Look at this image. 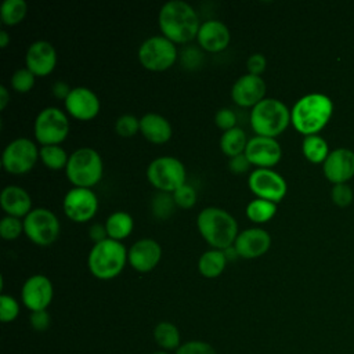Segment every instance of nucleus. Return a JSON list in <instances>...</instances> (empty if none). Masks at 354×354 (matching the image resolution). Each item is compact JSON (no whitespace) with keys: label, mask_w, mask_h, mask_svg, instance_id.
Wrapping results in <instances>:
<instances>
[{"label":"nucleus","mask_w":354,"mask_h":354,"mask_svg":"<svg viewBox=\"0 0 354 354\" xmlns=\"http://www.w3.org/2000/svg\"><path fill=\"white\" fill-rule=\"evenodd\" d=\"M159 28L173 43H185L196 37L201 28L195 8L184 0H169L159 10Z\"/></svg>","instance_id":"obj_1"},{"label":"nucleus","mask_w":354,"mask_h":354,"mask_svg":"<svg viewBox=\"0 0 354 354\" xmlns=\"http://www.w3.org/2000/svg\"><path fill=\"white\" fill-rule=\"evenodd\" d=\"M333 113L332 100L322 93H310L300 97L290 109V123L306 136L321 131Z\"/></svg>","instance_id":"obj_2"},{"label":"nucleus","mask_w":354,"mask_h":354,"mask_svg":"<svg viewBox=\"0 0 354 354\" xmlns=\"http://www.w3.org/2000/svg\"><path fill=\"white\" fill-rule=\"evenodd\" d=\"M196 227L202 238L213 249L220 250L232 246L239 234L234 216L217 206L202 209L196 217Z\"/></svg>","instance_id":"obj_3"},{"label":"nucleus","mask_w":354,"mask_h":354,"mask_svg":"<svg viewBox=\"0 0 354 354\" xmlns=\"http://www.w3.org/2000/svg\"><path fill=\"white\" fill-rule=\"evenodd\" d=\"M127 261V249L120 241L106 238L93 245L87 256L90 272L98 279H112L122 272Z\"/></svg>","instance_id":"obj_4"},{"label":"nucleus","mask_w":354,"mask_h":354,"mask_svg":"<svg viewBox=\"0 0 354 354\" xmlns=\"http://www.w3.org/2000/svg\"><path fill=\"white\" fill-rule=\"evenodd\" d=\"M249 122L257 136L275 138L290 123V109L281 100L264 98L252 108Z\"/></svg>","instance_id":"obj_5"},{"label":"nucleus","mask_w":354,"mask_h":354,"mask_svg":"<svg viewBox=\"0 0 354 354\" xmlns=\"http://www.w3.org/2000/svg\"><path fill=\"white\" fill-rule=\"evenodd\" d=\"M65 173L68 180L75 187L91 188L95 185L104 173V163L101 155L90 147L75 149L68 159Z\"/></svg>","instance_id":"obj_6"},{"label":"nucleus","mask_w":354,"mask_h":354,"mask_svg":"<svg viewBox=\"0 0 354 354\" xmlns=\"http://www.w3.org/2000/svg\"><path fill=\"white\" fill-rule=\"evenodd\" d=\"M148 181L162 192L173 194L185 184L187 170L184 163L176 156H158L147 167Z\"/></svg>","instance_id":"obj_7"},{"label":"nucleus","mask_w":354,"mask_h":354,"mask_svg":"<svg viewBox=\"0 0 354 354\" xmlns=\"http://www.w3.org/2000/svg\"><path fill=\"white\" fill-rule=\"evenodd\" d=\"M138 59L141 65L148 71H166L177 59L176 43L163 35L151 36L140 44Z\"/></svg>","instance_id":"obj_8"},{"label":"nucleus","mask_w":354,"mask_h":354,"mask_svg":"<svg viewBox=\"0 0 354 354\" xmlns=\"http://www.w3.org/2000/svg\"><path fill=\"white\" fill-rule=\"evenodd\" d=\"M33 133L43 145H58L69 133V119L59 108L46 106L35 119Z\"/></svg>","instance_id":"obj_9"},{"label":"nucleus","mask_w":354,"mask_h":354,"mask_svg":"<svg viewBox=\"0 0 354 354\" xmlns=\"http://www.w3.org/2000/svg\"><path fill=\"white\" fill-rule=\"evenodd\" d=\"M59 231L58 217L47 207H35L24 217V232L39 246H48L55 242Z\"/></svg>","instance_id":"obj_10"},{"label":"nucleus","mask_w":354,"mask_h":354,"mask_svg":"<svg viewBox=\"0 0 354 354\" xmlns=\"http://www.w3.org/2000/svg\"><path fill=\"white\" fill-rule=\"evenodd\" d=\"M39 158L36 144L26 137H18L10 141L1 153V165L11 174L29 171Z\"/></svg>","instance_id":"obj_11"},{"label":"nucleus","mask_w":354,"mask_h":354,"mask_svg":"<svg viewBox=\"0 0 354 354\" xmlns=\"http://www.w3.org/2000/svg\"><path fill=\"white\" fill-rule=\"evenodd\" d=\"M248 185L257 198L267 199L274 203L281 202L288 191V184L278 171L263 167H256L250 171Z\"/></svg>","instance_id":"obj_12"},{"label":"nucleus","mask_w":354,"mask_h":354,"mask_svg":"<svg viewBox=\"0 0 354 354\" xmlns=\"http://www.w3.org/2000/svg\"><path fill=\"white\" fill-rule=\"evenodd\" d=\"M62 207L68 218L75 223L91 220L98 210V198L91 188H71L62 201Z\"/></svg>","instance_id":"obj_13"},{"label":"nucleus","mask_w":354,"mask_h":354,"mask_svg":"<svg viewBox=\"0 0 354 354\" xmlns=\"http://www.w3.org/2000/svg\"><path fill=\"white\" fill-rule=\"evenodd\" d=\"M245 155L252 166L271 169V166L281 160L282 148L275 138L254 134L246 144Z\"/></svg>","instance_id":"obj_14"},{"label":"nucleus","mask_w":354,"mask_h":354,"mask_svg":"<svg viewBox=\"0 0 354 354\" xmlns=\"http://www.w3.org/2000/svg\"><path fill=\"white\" fill-rule=\"evenodd\" d=\"M64 105L66 112L79 120H90L95 118L101 108L98 95L86 86L72 87Z\"/></svg>","instance_id":"obj_15"},{"label":"nucleus","mask_w":354,"mask_h":354,"mask_svg":"<svg viewBox=\"0 0 354 354\" xmlns=\"http://www.w3.org/2000/svg\"><path fill=\"white\" fill-rule=\"evenodd\" d=\"M54 289L51 281L43 274H35L29 277L21 289L22 303L33 313L41 311L48 307L53 300Z\"/></svg>","instance_id":"obj_16"},{"label":"nucleus","mask_w":354,"mask_h":354,"mask_svg":"<svg viewBox=\"0 0 354 354\" xmlns=\"http://www.w3.org/2000/svg\"><path fill=\"white\" fill-rule=\"evenodd\" d=\"M266 82L261 76L245 73L239 76L231 87V98L239 106H254L266 97Z\"/></svg>","instance_id":"obj_17"},{"label":"nucleus","mask_w":354,"mask_h":354,"mask_svg":"<svg viewBox=\"0 0 354 354\" xmlns=\"http://www.w3.org/2000/svg\"><path fill=\"white\" fill-rule=\"evenodd\" d=\"M325 177L335 184H346L354 176V152L347 148H337L329 152L322 163Z\"/></svg>","instance_id":"obj_18"},{"label":"nucleus","mask_w":354,"mask_h":354,"mask_svg":"<svg viewBox=\"0 0 354 354\" xmlns=\"http://www.w3.org/2000/svg\"><path fill=\"white\" fill-rule=\"evenodd\" d=\"M271 246V235L259 227L239 231L234 248L239 257L256 259L263 256Z\"/></svg>","instance_id":"obj_19"},{"label":"nucleus","mask_w":354,"mask_h":354,"mask_svg":"<svg viewBox=\"0 0 354 354\" xmlns=\"http://www.w3.org/2000/svg\"><path fill=\"white\" fill-rule=\"evenodd\" d=\"M162 257V248L158 241L152 238H141L136 241L127 250V261L130 266L140 271L148 272L153 270Z\"/></svg>","instance_id":"obj_20"},{"label":"nucleus","mask_w":354,"mask_h":354,"mask_svg":"<svg viewBox=\"0 0 354 354\" xmlns=\"http://www.w3.org/2000/svg\"><path fill=\"white\" fill-rule=\"evenodd\" d=\"M26 68L35 76H46L51 73L57 65L55 47L47 40H36L30 43L25 55Z\"/></svg>","instance_id":"obj_21"},{"label":"nucleus","mask_w":354,"mask_h":354,"mask_svg":"<svg viewBox=\"0 0 354 354\" xmlns=\"http://www.w3.org/2000/svg\"><path fill=\"white\" fill-rule=\"evenodd\" d=\"M230 29L220 19H207L201 24L196 35L199 46L210 53H218L230 44Z\"/></svg>","instance_id":"obj_22"},{"label":"nucleus","mask_w":354,"mask_h":354,"mask_svg":"<svg viewBox=\"0 0 354 354\" xmlns=\"http://www.w3.org/2000/svg\"><path fill=\"white\" fill-rule=\"evenodd\" d=\"M0 206L8 216L21 218L32 210V198L19 185H6L0 194Z\"/></svg>","instance_id":"obj_23"},{"label":"nucleus","mask_w":354,"mask_h":354,"mask_svg":"<svg viewBox=\"0 0 354 354\" xmlns=\"http://www.w3.org/2000/svg\"><path fill=\"white\" fill-rule=\"evenodd\" d=\"M140 133L152 144H163L170 140L173 129L163 115L148 112L140 118Z\"/></svg>","instance_id":"obj_24"},{"label":"nucleus","mask_w":354,"mask_h":354,"mask_svg":"<svg viewBox=\"0 0 354 354\" xmlns=\"http://www.w3.org/2000/svg\"><path fill=\"white\" fill-rule=\"evenodd\" d=\"M104 224L106 228L108 238L115 241H122L131 234L134 227V220L130 213L124 210H116L106 217Z\"/></svg>","instance_id":"obj_25"},{"label":"nucleus","mask_w":354,"mask_h":354,"mask_svg":"<svg viewBox=\"0 0 354 354\" xmlns=\"http://www.w3.org/2000/svg\"><path fill=\"white\" fill-rule=\"evenodd\" d=\"M227 266V257L224 250L220 249H209L199 256L198 270L205 278H216L218 277Z\"/></svg>","instance_id":"obj_26"},{"label":"nucleus","mask_w":354,"mask_h":354,"mask_svg":"<svg viewBox=\"0 0 354 354\" xmlns=\"http://www.w3.org/2000/svg\"><path fill=\"white\" fill-rule=\"evenodd\" d=\"M248 141L249 138L246 137L243 129L235 126L230 130L223 131L220 137V148L228 158H232L245 152Z\"/></svg>","instance_id":"obj_27"},{"label":"nucleus","mask_w":354,"mask_h":354,"mask_svg":"<svg viewBox=\"0 0 354 354\" xmlns=\"http://www.w3.org/2000/svg\"><path fill=\"white\" fill-rule=\"evenodd\" d=\"M301 152L311 163H324L329 155V147L325 138L318 134L306 136L301 142Z\"/></svg>","instance_id":"obj_28"},{"label":"nucleus","mask_w":354,"mask_h":354,"mask_svg":"<svg viewBox=\"0 0 354 354\" xmlns=\"http://www.w3.org/2000/svg\"><path fill=\"white\" fill-rule=\"evenodd\" d=\"M153 339L165 350H177L180 347V332L171 322L162 321L153 329Z\"/></svg>","instance_id":"obj_29"},{"label":"nucleus","mask_w":354,"mask_h":354,"mask_svg":"<svg viewBox=\"0 0 354 354\" xmlns=\"http://www.w3.org/2000/svg\"><path fill=\"white\" fill-rule=\"evenodd\" d=\"M275 213H277V203L267 199L256 198L246 205L248 218L259 224L271 220Z\"/></svg>","instance_id":"obj_30"},{"label":"nucleus","mask_w":354,"mask_h":354,"mask_svg":"<svg viewBox=\"0 0 354 354\" xmlns=\"http://www.w3.org/2000/svg\"><path fill=\"white\" fill-rule=\"evenodd\" d=\"M39 158L51 170L65 169L69 155L61 145H43L39 149Z\"/></svg>","instance_id":"obj_31"},{"label":"nucleus","mask_w":354,"mask_h":354,"mask_svg":"<svg viewBox=\"0 0 354 354\" xmlns=\"http://www.w3.org/2000/svg\"><path fill=\"white\" fill-rule=\"evenodd\" d=\"M28 11L25 0H4L0 6V18L3 24L12 26L19 24Z\"/></svg>","instance_id":"obj_32"},{"label":"nucleus","mask_w":354,"mask_h":354,"mask_svg":"<svg viewBox=\"0 0 354 354\" xmlns=\"http://www.w3.org/2000/svg\"><path fill=\"white\" fill-rule=\"evenodd\" d=\"M174 206H177V205L173 199V195L170 192H162V191H159L153 196L152 203H151L152 213L158 218H167L174 212Z\"/></svg>","instance_id":"obj_33"},{"label":"nucleus","mask_w":354,"mask_h":354,"mask_svg":"<svg viewBox=\"0 0 354 354\" xmlns=\"http://www.w3.org/2000/svg\"><path fill=\"white\" fill-rule=\"evenodd\" d=\"M11 87L18 93H28L35 86V73L26 66L17 69L10 79Z\"/></svg>","instance_id":"obj_34"},{"label":"nucleus","mask_w":354,"mask_h":354,"mask_svg":"<svg viewBox=\"0 0 354 354\" xmlns=\"http://www.w3.org/2000/svg\"><path fill=\"white\" fill-rule=\"evenodd\" d=\"M115 130L122 137H133L140 131V119L131 113H123L116 119Z\"/></svg>","instance_id":"obj_35"},{"label":"nucleus","mask_w":354,"mask_h":354,"mask_svg":"<svg viewBox=\"0 0 354 354\" xmlns=\"http://www.w3.org/2000/svg\"><path fill=\"white\" fill-rule=\"evenodd\" d=\"M24 231V220L6 214L0 220V235L4 239H15Z\"/></svg>","instance_id":"obj_36"},{"label":"nucleus","mask_w":354,"mask_h":354,"mask_svg":"<svg viewBox=\"0 0 354 354\" xmlns=\"http://www.w3.org/2000/svg\"><path fill=\"white\" fill-rule=\"evenodd\" d=\"M171 195H173L176 205L181 209H189L196 202V191L192 185H189L187 183L183 184L181 187H178Z\"/></svg>","instance_id":"obj_37"},{"label":"nucleus","mask_w":354,"mask_h":354,"mask_svg":"<svg viewBox=\"0 0 354 354\" xmlns=\"http://www.w3.org/2000/svg\"><path fill=\"white\" fill-rule=\"evenodd\" d=\"M19 314V304L18 301L6 293L0 295V319L1 322H11Z\"/></svg>","instance_id":"obj_38"},{"label":"nucleus","mask_w":354,"mask_h":354,"mask_svg":"<svg viewBox=\"0 0 354 354\" xmlns=\"http://www.w3.org/2000/svg\"><path fill=\"white\" fill-rule=\"evenodd\" d=\"M330 198L336 206L346 207L353 202L354 194H353L351 187L347 183L346 184H335L330 191Z\"/></svg>","instance_id":"obj_39"},{"label":"nucleus","mask_w":354,"mask_h":354,"mask_svg":"<svg viewBox=\"0 0 354 354\" xmlns=\"http://www.w3.org/2000/svg\"><path fill=\"white\" fill-rule=\"evenodd\" d=\"M176 354H216V351L206 342L191 340V342H187V343L181 344L176 350Z\"/></svg>","instance_id":"obj_40"},{"label":"nucleus","mask_w":354,"mask_h":354,"mask_svg":"<svg viewBox=\"0 0 354 354\" xmlns=\"http://www.w3.org/2000/svg\"><path fill=\"white\" fill-rule=\"evenodd\" d=\"M214 122L221 130H230L236 126V115L231 108H220L214 115Z\"/></svg>","instance_id":"obj_41"},{"label":"nucleus","mask_w":354,"mask_h":354,"mask_svg":"<svg viewBox=\"0 0 354 354\" xmlns=\"http://www.w3.org/2000/svg\"><path fill=\"white\" fill-rule=\"evenodd\" d=\"M266 66H267V59L261 53H253L246 59L248 73L260 76L266 71Z\"/></svg>","instance_id":"obj_42"},{"label":"nucleus","mask_w":354,"mask_h":354,"mask_svg":"<svg viewBox=\"0 0 354 354\" xmlns=\"http://www.w3.org/2000/svg\"><path fill=\"white\" fill-rule=\"evenodd\" d=\"M228 166H230V170L235 174H239V173H245L250 169L252 163L249 162V159L246 158L245 152L243 153H239L236 156H232L228 160Z\"/></svg>","instance_id":"obj_43"},{"label":"nucleus","mask_w":354,"mask_h":354,"mask_svg":"<svg viewBox=\"0 0 354 354\" xmlns=\"http://www.w3.org/2000/svg\"><path fill=\"white\" fill-rule=\"evenodd\" d=\"M29 322L36 330H46L50 326V315L46 310L33 311L29 317Z\"/></svg>","instance_id":"obj_44"},{"label":"nucleus","mask_w":354,"mask_h":354,"mask_svg":"<svg viewBox=\"0 0 354 354\" xmlns=\"http://www.w3.org/2000/svg\"><path fill=\"white\" fill-rule=\"evenodd\" d=\"M88 236L94 241V243L106 239V238H108V234H106L105 224H100V223L91 224L90 228H88Z\"/></svg>","instance_id":"obj_45"},{"label":"nucleus","mask_w":354,"mask_h":354,"mask_svg":"<svg viewBox=\"0 0 354 354\" xmlns=\"http://www.w3.org/2000/svg\"><path fill=\"white\" fill-rule=\"evenodd\" d=\"M71 87L68 86V83L62 82V80H57L54 84H53V94L59 98V100H64L68 97V94L71 93Z\"/></svg>","instance_id":"obj_46"},{"label":"nucleus","mask_w":354,"mask_h":354,"mask_svg":"<svg viewBox=\"0 0 354 354\" xmlns=\"http://www.w3.org/2000/svg\"><path fill=\"white\" fill-rule=\"evenodd\" d=\"M8 102H10V93H8V88H7L4 84H1V86H0V109H4Z\"/></svg>","instance_id":"obj_47"},{"label":"nucleus","mask_w":354,"mask_h":354,"mask_svg":"<svg viewBox=\"0 0 354 354\" xmlns=\"http://www.w3.org/2000/svg\"><path fill=\"white\" fill-rule=\"evenodd\" d=\"M224 254H225L227 260H231V259H236V257H239V256H238V253H236V250H235V248H234V245H232V246H230V248H227V249H224Z\"/></svg>","instance_id":"obj_48"},{"label":"nucleus","mask_w":354,"mask_h":354,"mask_svg":"<svg viewBox=\"0 0 354 354\" xmlns=\"http://www.w3.org/2000/svg\"><path fill=\"white\" fill-rule=\"evenodd\" d=\"M8 41H10L8 33H7L4 29H1V30H0V47L4 48V47L8 44Z\"/></svg>","instance_id":"obj_49"},{"label":"nucleus","mask_w":354,"mask_h":354,"mask_svg":"<svg viewBox=\"0 0 354 354\" xmlns=\"http://www.w3.org/2000/svg\"><path fill=\"white\" fill-rule=\"evenodd\" d=\"M152 354H169V353H166V351H156V353H152Z\"/></svg>","instance_id":"obj_50"}]
</instances>
